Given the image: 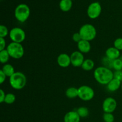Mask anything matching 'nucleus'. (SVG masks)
Segmentation results:
<instances>
[{
  "instance_id": "7",
  "label": "nucleus",
  "mask_w": 122,
  "mask_h": 122,
  "mask_svg": "<svg viewBox=\"0 0 122 122\" xmlns=\"http://www.w3.org/2000/svg\"><path fill=\"white\" fill-rule=\"evenodd\" d=\"M10 38L13 42L21 44L26 38V33L22 29L14 27L10 32Z\"/></svg>"
},
{
  "instance_id": "12",
  "label": "nucleus",
  "mask_w": 122,
  "mask_h": 122,
  "mask_svg": "<svg viewBox=\"0 0 122 122\" xmlns=\"http://www.w3.org/2000/svg\"><path fill=\"white\" fill-rule=\"evenodd\" d=\"M81 117L76 111H71L65 114L64 117V122H80Z\"/></svg>"
},
{
  "instance_id": "27",
  "label": "nucleus",
  "mask_w": 122,
  "mask_h": 122,
  "mask_svg": "<svg viewBox=\"0 0 122 122\" xmlns=\"http://www.w3.org/2000/svg\"><path fill=\"white\" fill-rule=\"evenodd\" d=\"M114 47L119 50V51L122 50V38H119L116 39L114 42Z\"/></svg>"
},
{
  "instance_id": "28",
  "label": "nucleus",
  "mask_w": 122,
  "mask_h": 122,
  "mask_svg": "<svg viewBox=\"0 0 122 122\" xmlns=\"http://www.w3.org/2000/svg\"><path fill=\"white\" fill-rule=\"evenodd\" d=\"M114 78L117 79L122 82V70L115 71L114 73Z\"/></svg>"
},
{
  "instance_id": "32",
  "label": "nucleus",
  "mask_w": 122,
  "mask_h": 122,
  "mask_svg": "<svg viewBox=\"0 0 122 122\" xmlns=\"http://www.w3.org/2000/svg\"><path fill=\"white\" fill-rule=\"evenodd\" d=\"M6 94L4 92L2 89H0V102H4Z\"/></svg>"
},
{
  "instance_id": "5",
  "label": "nucleus",
  "mask_w": 122,
  "mask_h": 122,
  "mask_svg": "<svg viewBox=\"0 0 122 122\" xmlns=\"http://www.w3.org/2000/svg\"><path fill=\"white\" fill-rule=\"evenodd\" d=\"M30 8L27 5L21 4L17 5L14 11V15L19 21L23 23L27 20L30 15Z\"/></svg>"
},
{
  "instance_id": "34",
  "label": "nucleus",
  "mask_w": 122,
  "mask_h": 122,
  "mask_svg": "<svg viewBox=\"0 0 122 122\" xmlns=\"http://www.w3.org/2000/svg\"><path fill=\"white\" fill-rule=\"evenodd\" d=\"M121 89H122V85H121Z\"/></svg>"
},
{
  "instance_id": "18",
  "label": "nucleus",
  "mask_w": 122,
  "mask_h": 122,
  "mask_svg": "<svg viewBox=\"0 0 122 122\" xmlns=\"http://www.w3.org/2000/svg\"><path fill=\"white\" fill-rule=\"evenodd\" d=\"M94 66H95V63L94 61L91 59H86L85 60L81 67L82 69L85 71H90L92 70L93 68L94 67Z\"/></svg>"
},
{
  "instance_id": "24",
  "label": "nucleus",
  "mask_w": 122,
  "mask_h": 122,
  "mask_svg": "<svg viewBox=\"0 0 122 122\" xmlns=\"http://www.w3.org/2000/svg\"><path fill=\"white\" fill-rule=\"evenodd\" d=\"M103 120L105 122H114V116L112 113H104L103 114Z\"/></svg>"
},
{
  "instance_id": "9",
  "label": "nucleus",
  "mask_w": 122,
  "mask_h": 122,
  "mask_svg": "<svg viewBox=\"0 0 122 122\" xmlns=\"http://www.w3.org/2000/svg\"><path fill=\"white\" fill-rule=\"evenodd\" d=\"M117 107V102L114 98L108 97L104 101L102 104V110L104 113H112L115 111Z\"/></svg>"
},
{
  "instance_id": "33",
  "label": "nucleus",
  "mask_w": 122,
  "mask_h": 122,
  "mask_svg": "<svg viewBox=\"0 0 122 122\" xmlns=\"http://www.w3.org/2000/svg\"><path fill=\"white\" fill-rule=\"evenodd\" d=\"M120 60L122 61V56H121V57H120Z\"/></svg>"
},
{
  "instance_id": "14",
  "label": "nucleus",
  "mask_w": 122,
  "mask_h": 122,
  "mask_svg": "<svg viewBox=\"0 0 122 122\" xmlns=\"http://www.w3.org/2000/svg\"><path fill=\"white\" fill-rule=\"evenodd\" d=\"M77 48L80 52L83 53H88L91 51V46L89 41L85 40H81L79 42L77 43Z\"/></svg>"
},
{
  "instance_id": "20",
  "label": "nucleus",
  "mask_w": 122,
  "mask_h": 122,
  "mask_svg": "<svg viewBox=\"0 0 122 122\" xmlns=\"http://www.w3.org/2000/svg\"><path fill=\"white\" fill-rule=\"evenodd\" d=\"M10 55L7 49L0 51V61L2 64H5L8 61L10 58Z\"/></svg>"
},
{
  "instance_id": "30",
  "label": "nucleus",
  "mask_w": 122,
  "mask_h": 122,
  "mask_svg": "<svg viewBox=\"0 0 122 122\" xmlns=\"http://www.w3.org/2000/svg\"><path fill=\"white\" fill-rule=\"evenodd\" d=\"M5 40L4 38H0V51L5 50Z\"/></svg>"
},
{
  "instance_id": "10",
  "label": "nucleus",
  "mask_w": 122,
  "mask_h": 122,
  "mask_svg": "<svg viewBox=\"0 0 122 122\" xmlns=\"http://www.w3.org/2000/svg\"><path fill=\"white\" fill-rule=\"evenodd\" d=\"M71 64L74 67H78L82 66L84 61V57L83 54L79 51H74L70 56Z\"/></svg>"
},
{
  "instance_id": "17",
  "label": "nucleus",
  "mask_w": 122,
  "mask_h": 122,
  "mask_svg": "<svg viewBox=\"0 0 122 122\" xmlns=\"http://www.w3.org/2000/svg\"><path fill=\"white\" fill-rule=\"evenodd\" d=\"M1 70L3 71V72L4 73L5 75L7 76V77H10L13 74L15 73L14 71V68L13 67V66L12 65L10 64H6L2 67V69Z\"/></svg>"
},
{
  "instance_id": "11",
  "label": "nucleus",
  "mask_w": 122,
  "mask_h": 122,
  "mask_svg": "<svg viewBox=\"0 0 122 122\" xmlns=\"http://www.w3.org/2000/svg\"><path fill=\"white\" fill-rule=\"evenodd\" d=\"M57 63L61 67H67L71 64L70 56L67 54H61L57 57Z\"/></svg>"
},
{
  "instance_id": "31",
  "label": "nucleus",
  "mask_w": 122,
  "mask_h": 122,
  "mask_svg": "<svg viewBox=\"0 0 122 122\" xmlns=\"http://www.w3.org/2000/svg\"><path fill=\"white\" fill-rule=\"evenodd\" d=\"M6 77H7V76L5 75L4 73L3 72V71H2V70H0V83H1V84H2V83L5 82Z\"/></svg>"
},
{
  "instance_id": "8",
  "label": "nucleus",
  "mask_w": 122,
  "mask_h": 122,
  "mask_svg": "<svg viewBox=\"0 0 122 122\" xmlns=\"http://www.w3.org/2000/svg\"><path fill=\"white\" fill-rule=\"evenodd\" d=\"M101 6L100 2H94L88 6L87 14L90 19H95L100 16L101 13Z\"/></svg>"
},
{
  "instance_id": "13",
  "label": "nucleus",
  "mask_w": 122,
  "mask_h": 122,
  "mask_svg": "<svg viewBox=\"0 0 122 122\" xmlns=\"http://www.w3.org/2000/svg\"><path fill=\"white\" fill-rule=\"evenodd\" d=\"M106 57L112 60L119 58L120 57V51L115 47L108 48L106 51Z\"/></svg>"
},
{
  "instance_id": "16",
  "label": "nucleus",
  "mask_w": 122,
  "mask_h": 122,
  "mask_svg": "<svg viewBox=\"0 0 122 122\" xmlns=\"http://www.w3.org/2000/svg\"><path fill=\"white\" fill-rule=\"evenodd\" d=\"M59 5L63 11H69L72 7V0H61Z\"/></svg>"
},
{
  "instance_id": "19",
  "label": "nucleus",
  "mask_w": 122,
  "mask_h": 122,
  "mask_svg": "<svg viewBox=\"0 0 122 122\" xmlns=\"http://www.w3.org/2000/svg\"><path fill=\"white\" fill-rule=\"evenodd\" d=\"M66 95L69 98H75L78 97V89L75 87H70L66 91Z\"/></svg>"
},
{
  "instance_id": "22",
  "label": "nucleus",
  "mask_w": 122,
  "mask_h": 122,
  "mask_svg": "<svg viewBox=\"0 0 122 122\" xmlns=\"http://www.w3.org/2000/svg\"><path fill=\"white\" fill-rule=\"evenodd\" d=\"M15 101V96L12 93H8L6 94L4 100V102L8 104H11Z\"/></svg>"
},
{
  "instance_id": "2",
  "label": "nucleus",
  "mask_w": 122,
  "mask_h": 122,
  "mask_svg": "<svg viewBox=\"0 0 122 122\" xmlns=\"http://www.w3.org/2000/svg\"><path fill=\"white\" fill-rule=\"evenodd\" d=\"M10 83L16 90L23 89L26 84V77L23 73L17 71L10 77Z\"/></svg>"
},
{
  "instance_id": "6",
  "label": "nucleus",
  "mask_w": 122,
  "mask_h": 122,
  "mask_svg": "<svg viewBox=\"0 0 122 122\" xmlns=\"http://www.w3.org/2000/svg\"><path fill=\"white\" fill-rule=\"evenodd\" d=\"M94 89L87 85L81 86L78 88V97L85 101L91 100L94 97Z\"/></svg>"
},
{
  "instance_id": "29",
  "label": "nucleus",
  "mask_w": 122,
  "mask_h": 122,
  "mask_svg": "<svg viewBox=\"0 0 122 122\" xmlns=\"http://www.w3.org/2000/svg\"><path fill=\"white\" fill-rule=\"evenodd\" d=\"M72 38H73V40L77 43L79 42L81 40H82L81 35H80V33H79V32L78 33H74L73 35Z\"/></svg>"
},
{
  "instance_id": "25",
  "label": "nucleus",
  "mask_w": 122,
  "mask_h": 122,
  "mask_svg": "<svg viewBox=\"0 0 122 122\" xmlns=\"http://www.w3.org/2000/svg\"><path fill=\"white\" fill-rule=\"evenodd\" d=\"M113 60L110 59V58H107V57L106 58H104L102 59V64H103L104 66L106 67L107 68H113Z\"/></svg>"
},
{
  "instance_id": "4",
  "label": "nucleus",
  "mask_w": 122,
  "mask_h": 122,
  "mask_svg": "<svg viewBox=\"0 0 122 122\" xmlns=\"http://www.w3.org/2000/svg\"><path fill=\"white\" fill-rule=\"evenodd\" d=\"M7 50L10 56L14 59H20L25 54V51L21 44L16 42H11L7 46Z\"/></svg>"
},
{
  "instance_id": "21",
  "label": "nucleus",
  "mask_w": 122,
  "mask_h": 122,
  "mask_svg": "<svg viewBox=\"0 0 122 122\" xmlns=\"http://www.w3.org/2000/svg\"><path fill=\"white\" fill-rule=\"evenodd\" d=\"M76 112L81 117H86L89 115V110L86 107H79V108H77Z\"/></svg>"
},
{
  "instance_id": "1",
  "label": "nucleus",
  "mask_w": 122,
  "mask_h": 122,
  "mask_svg": "<svg viewBox=\"0 0 122 122\" xmlns=\"http://www.w3.org/2000/svg\"><path fill=\"white\" fill-rule=\"evenodd\" d=\"M94 76L97 82L100 84L107 85L114 78V73L109 68L101 66L95 69Z\"/></svg>"
},
{
  "instance_id": "23",
  "label": "nucleus",
  "mask_w": 122,
  "mask_h": 122,
  "mask_svg": "<svg viewBox=\"0 0 122 122\" xmlns=\"http://www.w3.org/2000/svg\"><path fill=\"white\" fill-rule=\"evenodd\" d=\"M113 68L116 71L122 70V61L120 58L113 60Z\"/></svg>"
},
{
  "instance_id": "15",
  "label": "nucleus",
  "mask_w": 122,
  "mask_h": 122,
  "mask_svg": "<svg viewBox=\"0 0 122 122\" xmlns=\"http://www.w3.org/2000/svg\"><path fill=\"white\" fill-rule=\"evenodd\" d=\"M122 82L116 78H113L108 84L107 85V88L110 91L114 92L117 91L120 88H121Z\"/></svg>"
},
{
  "instance_id": "26",
  "label": "nucleus",
  "mask_w": 122,
  "mask_h": 122,
  "mask_svg": "<svg viewBox=\"0 0 122 122\" xmlns=\"http://www.w3.org/2000/svg\"><path fill=\"white\" fill-rule=\"evenodd\" d=\"M8 34V30L4 25L0 26V38H4L7 36Z\"/></svg>"
},
{
  "instance_id": "3",
  "label": "nucleus",
  "mask_w": 122,
  "mask_h": 122,
  "mask_svg": "<svg viewBox=\"0 0 122 122\" xmlns=\"http://www.w3.org/2000/svg\"><path fill=\"white\" fill-rule=\"evenodd\" d=\"M82 39L91 41L94 39L97 35L95 27L91 24H85L80 28L79 32Z\"/></svg>"
}]
</instances>
